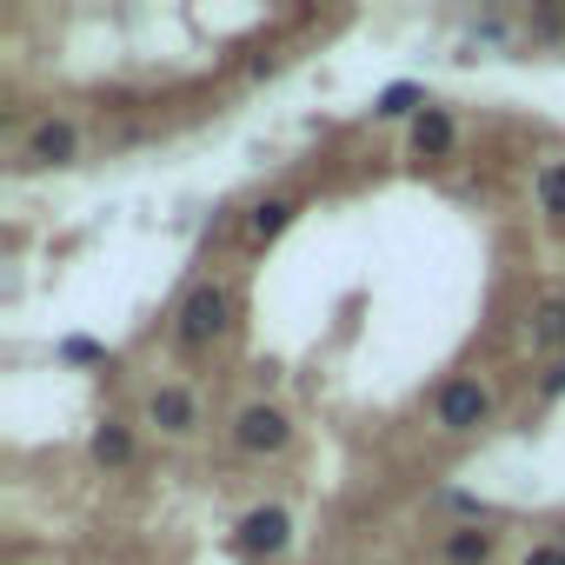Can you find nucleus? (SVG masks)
I'll return each instance as SVG.
<instances>
[{
	"label": "nucleus",
	"mask_w": 565,
	"mask_h": 565,
	"mask_svg": "<svg viewBox=\"0 0 565 565\" xmlns=\"http://www.w3.org/2000/svg\"><path fill=\"white\" fill-rule=\"evenodd\" d=\"M61 360H67V366H100L107 347H94V340H61Z\"/></svg>",
	"instance_id": "obj_14"
},
{
	"label": "nucleus",
	"mask_w": 565,
	"mask_h": 565,
	"mask_svg": "<svg viewBox=\"0 0 565 565\" xmlns=\"http://www.w3.org/2000/svg\"><path fill=\"white\" fill-rule=\"evenodd\" d=\"M74 147H81V134H74L67 120H41V127L28 134V160H34V167H67Z\"/></svg>",
	"instance_id": "obj_6"
},
{
	"label": "nucleus",
	"mask_w": 565,
	"mask_h": 565,
	"mask_svg": "<svg viewBox=\"0 0 565 565\" xmlns=\"http://www.w3.org/2000/svg\"><path fill=\"white\" fill-rule=\"evenodd\" d=\"M87 452H94L100 466H134V433H127L120 419H107V426H94V439H87Z\"/></svg>",
	"instance_id": "obj_10"
},
{
	"label": "nucleus",
	"mask_w": 565,
	"mask_h": 565,
	"mask_svg": "<svg viewBox=\"0 0 565 565\" xmlns=\"http://www.w3.org/2000/svg\"><path fill=\"white\" fill-rule=\"evenodd\" d=\"M226 327H233L226 287H193V294L180 300V313H173V347H180V353H206Z\"/></svg>",
	"instance_id": "obj_1"
},
{
	"label": "nucleus",
	"mask_w": 565,
	"mask_h": 565,
	"mask_svg": "<svg viewBox=\"0 0 565 565\" xmlns=\"http://www.w3.org/2000/svg\"><path fill=\"white\" fill-rule=\"evenodd\" d=\"M287 539H294V512H287V505H253V512L239 519V552H253V558L287 552Z\"/></svg>",
	"instance_id": "obj_4"
},
{
	"label": "nucleus",
	"mask_w": 565,
	"mask_h": 565,
	"mask_svg": "<svg viewBox=\"0 0 565 565\" xmlns=\"http://www.w3.org/2000/svg\"><path fill=\"white\" fill-rule=\"evenodd\" d=\"M519 565H565V545H532Z\"/></svg>",
	"instance_id": "obj_15"
},
{
	"label": "nucleus",
	"mask_w": 565,
	"mask_h": 565,
	"mask_svg": "<svg viewBox=\"0 0 565 565\" xmlns=\"http://www.w3.org/2000/svg\"><path fill=\"white\" fill-rule=\"evenodd\" d=\"M492 419V393L479 380H446L439 399H433V426L439 433H479Z\"/></svg>",
	"instance_id": "obj_2"
},
{
	"label": "nucleus",
	"mask_w": 565,
	"mask_h": 565,
	"mask_svg": "<svg viewBox=\"0 0 565 565\" xmlns=\"http://www.w3.org/2000/svg\"><path fill=\"white\" fill-rule=\"evenodd\" d=\"M532 186H539V206H545L552 220H565V160H545Z\"/></svg>",
	"instance_id": "obj_12"
},
{
	"label": "nucleus",
	"mask_w": 565,
	"mask_h": 565,
	"mask_svg": "<svg viewBox=\"0 0 565 565\" xmlns=\"http://www.w3.org/2000/svg\"><path fill=\"white\" fill-rule=\"evenodd\" d=\"M452 140H459V134H452V114H446V107H426V114L413 120V153H419V160H446Z\"/></svg>",
	"instance_id": "obj_7"
},
{
	"label": "nucleus",
	"mask_w": 565,
	"mask_h": 565,
	"mask_svg": "<svg viewBox=\"0 0 565 565\" xmlns=\"http://www.w3.org/2000/svg\"><path fill=\"white\" fill-rule=\"evenodd\" d=\"M294 213H300L294 200H259V206L246 213V239H259V246H266V239H279V233L294 226Z\"/></svg>",
	"instance_id": "obj_9"
},
{
	"label": "nucleus",
	"mask_w": 565,
	"mask_h": 565,
	"mask_svg": "<svg viewBox=\"0 0 565 565\" xmlns=\"http://www.w3.org/2000/svg\"><path fill=\"white\" fill-rule=\"evenodd\" d=\"M532 347H565V300H545L532 320Z\"/></svg>",
	"instance_id": "obj_13"
},
{
	"label": "nucleus",
	"mask_w": 565,
	"mask_h": 565,
	"mask_svg": "<svg viewBox=\"0 0 565 565\" xmlns=\"http://www.w3.org/2000/svg\"><path fill=\"white\" fill-rule=\"evenodd\" d=\"M492 552H499V539H492V532H479V525L446 532V565H492Z\"/></svg>",
	"instance_id": "obj_8"
},
{
	"label": "nucleus",
	"mask_w": 565,
	"mask_h": 565,
	"mask_svg": "<svg viewBox=\"0 0 565 565\" xmlns=\"http://www.w3.org/2000/svg\"><path fill=\"white\" fill-rule=\"evenodd\" d=\"M147 419H153L160 433H173V439H186V433L200 426V399H193L186 386H160V393L147 399Z\"/></svg>",
	"instance_id": "obj_5"
},
{
	"label": "nucleus",
	"mask_w": 565,
	"mask_h": 565,
	"mask_svg": "<svg viewBox=\"0 0 565 565\" xmlns=\"http://www.w3.org/2000/svg\"><path fill=\"white\" fill-rule=\"evenodd\" d=\"M233 446H239L246 459L287 452V446H294V426H287V413H279V406H246V413L233 419Z\"/></svg>",
	"instance_id": "obj_3"
},
{
	"label": "nucleus",
	"mask_w": 565,
	"mask_h": 565,
	"mask_svg": "<svg viewBox=\"0 0 565 565\" xmlns=\"http://www.w3.org/2000/svg\"><path fill=\"white\" fill-rule=\"evenodd\" d=\"M426 107H433V100H426V87H413V81H399V87H386V94L373 100V114H380V120H406V114L419 120Z\"/></svg>",
	"instance_id": "obj_11"
}]
</instances>
